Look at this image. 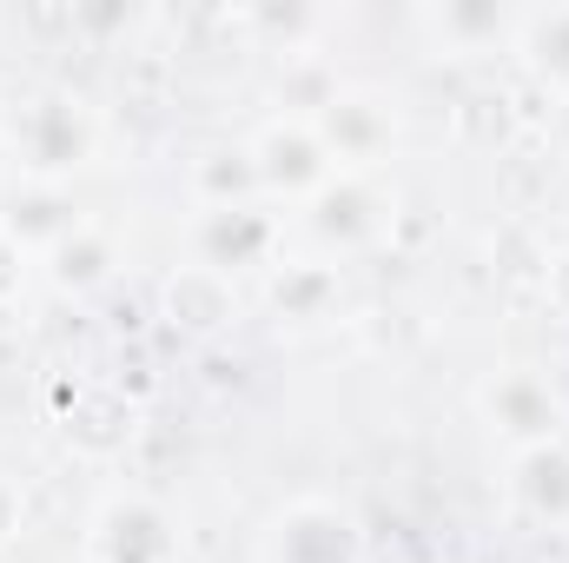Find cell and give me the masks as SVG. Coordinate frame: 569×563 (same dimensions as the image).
I'll use <instances>...</instances> for the list:
<instances>
[{"label":"cell","instance_id":"obj_1","mask_svg":"<svg viewBox=\"0 0 569 563\" xmlns=\"http://www.w3.org/2000/svg\"><path fill=\"white\" fill-rule=\"evenodd\" d=\"M0 152L20 166V179L73 186V172H87L100 152V113L67 87H40L0 107Z\"/></svg>","mask_w":569,"mask_h":563},{"label":"cell","instance_id":"obj_2","mask_svg":"<svg viewBox=\"0 0 569 563\" xmlns=\"http://www.w3.org/2000/svg\"><path fill=\"white\" fill-rule=\"evenodd\" d=\"M259 563H365V524L338 497H291L259 531Z\"/></svg>","mask_w":569,"mask_h":563},{"label":"cell","instance_id":"obj_3","mask_svg":"<svg viewBox=\"0 0 569 563\" xmlns=\"http://www.w3.org/2000/svg\"><path fill=\"white\" fill-rule=\"evenodd\" d=\"M391 219H398V206L371 172H338L331 186H318L305 199V233L325 253H365L391 233Z\"/></svg>","mask_w":569,"mask_h":563},{"label":"cell","instance_id":"obj_4","mask_svg":"<svg viewBox=\"0 0 569 563\" xmlns=\"http://www.w3.org/2000/svg\"><path fill=\"white\" fill-rule=\"evenodd\" d=\"M87 563H179V524L146 491H113L87 517Z\"/></svg>","mask_w":569,"mask_h":563},{"label":"cell","instance_id":"obj_5","mask_svg":"<svg viewBox=\"0 0 569 563\" xmlns=\"http://www.w3.org/2000/svg\"><path fill=\"white\" fill-rule=\"evenodd\" d=\"M252 166H259V192L266 199H311L318 186H331L338 179V159L325 152L318 140V127L311 120H291V113H272L252 140Z\"/></svg>","mask_w":569,"mask_h":563},{"label":"cell","instance_id":"obj_6","mask_svg":"<svg viewBox=\"0 0 569 563\" xmlns=\"http://www.w3.org/2000/svg\"><path fill=\"white\" fill-rule=\"evenodd\" d=\"M477 412H483V424H490V437H503L510 451L550 444V437H563V424H569L563 405H557L550 372H537V365H510V372L483 378Z\"/></svg>","mask_w":569,"mask_h":563},{"label":"cell","instance_id":"obj_7","mask_svg":"<svg viewBox=\"0 0 569 563\" xmlns=\"http://www.w3.org/2000/svg\"><path fill=\"white\" fill-rule=\"evenodd\" d=\"M311 127H318L325 152L338 159V172H371V166L398 146V113H391V100L371 93V87H338V100H331Z\"/></svg>","mask_w":569,"mask_h":563},{"label":"cell","instance_id":"obj_8","mask_svg":"<svg viewBox=\"0 0 569 563\" xmlns=\"http://www.w3.org/2000/svg\"><path fill=\"white\" fill-rule=\"evenodd\" d=\"M279 239H284V226L266 213V199L259 206H212V213L192 219V259L226 273V279H239L246 266H272Z\"/></svg>","mask_w":569,"mask_h":563},{"label":"cell","instance_id":"obj_9","mask_svg":"<svg viewBox=\"0 0 569 563\" xmlns=\"http://www.w3.org/2000/svg\"><path fill=\"white\" fill-rule=\"evenodd\" d=\"M87 226L73 186H47V179H13L0 186V239L27 259H47L60 239H73Z\"/></svg>","mask_w":569,"mask_h":563},{"label":"cell","instance_id":"obj_10","mask_svg":"<svg viewBox=\"0 0 569 563\" xmlns=\"http://www.w3.org/2000/svg\"><path fill=\"white\" fill-rule=\"evenodd\" d=\"M159 318L172 332H186V338H219L239 318V279H226V273H212V266L192 259V266L166 273V285H159Z\"/></svg>","mask_w":569,"mask_h":563},{"label":"cell","instance_id":"obj_11","mask_svg":"<svg viewBox=\"0 0 569 563\" xmlns=\"http://www.w3.org/2000/svg\"><path fill=\"white\" fill-rule=\"evenodd\" d=\"M510 504L530 517V524H569V444H530V451H510Z\"/></svg>","mask_w":569,"mask_h":563},{"label":"cell","instance_id":"obj_12","mask_svg":"<svg viewBox=\"0 0 569 563\" xmlns=\"http://www.w3.org/2000/svg\"><path fill=\"white\" fill-rule=\"evenodd\" d=\"M418 27L443 53H510L517 47V7H497V0H443L418 13Z\"/></svg>","mask_w":569,"mask_h":563},{"label":"cell","instance_id":"obj_13","mask_svg":"<svg viewBox=\"0 0 569 563\" xmlns=\"http://www.w3.org/2000/svg\"><path fill=\"white\" fill-rule=\"evenodd\" d=\"M338 298H345V279H338L331 259H279V266H272V312L291 318V325L331 318Z\"/></svg>","mask_w":569,"mask_h":563},{"label":"cell","instance_id":"obj_14","mask_svg":"<svg viewBox=\"0 0 569 563\" xmlns=\"http://www.w3.org/2000/svg\"><path fill=\"white\" fill-rule=\"evenodd\" d=\"M40 266H47V285H53V292H67V298H87V292H100V285L120 273V246H113V239H107V233L87 219V226H80L73 239H60V246H53Z\"/></svg>","mask_w":569,"mask_h":563},{"label":"cell","instance_id":"obj_15","mask_svg":"<svg viewBox=\"0 0 569 563\" xmlns=\"http://www.w3.org/2000/svg\"><path fill=\"white\" fill-rule=\"evenodd\" d=\"M510 53H523V67L543 87L569 93V7H530V13H517V47Z\"/></svg>","mask_w":569,"mask_h":563},{"label":"cell","instance_id":"obj_16","mask_svg":"<svg viewBox=\"0 0 569 563\" xmlns=\"http://www.w3.org/2000/svg\"><path fill=\"white\" fill-rule=\"evenodd\" d=\"M192 199H199V213H212V206H259V199H266V192H259V166H252L246 140L239 146H212V152L192 166Z\"/></svg>","mask_w":569,"mask_h":563},{"label":"cell","instance_id":"obj_17","mask_svg":"<svg viewBox=\"0 0 569 563\" xmlns=\"http://www.w3.org/2000/svg\"><path fill=\"white\" fill-rule=\"evenodd\" d=\"M20 524H27V497H20V484H13V477H0V551L20 537Z\"/></svg>","mask_w":569,"mask_h":563},{"label":"cell","instance_id":"obj_18","mask_svg":"<svg viewBox=\"0 0 569 563\" xmlns=\"http://www.w3.org/2000/svg\"><path fill=\"white\" fill-rule=\"evenodd\" d=\"M543 292H550V305L569 318V246L563 253H550V266H543Z\"/></svg>","mask_w":569,"mask_h":563},{"label":"cell","instance_id":"obj_19","mask_svg":"<svg viewBox=\"0 0 569 563\" xmlns=\"http://www.w3.org/2000/svg\"><path fill=\"white\" fill-rule=\"evenodd\" d=\"M550 140L569 152V93H557V113H550Z\"/></svg>","mask_w":569,"mask_h":563},{"label":"cell","instance_id":"obj_20","mask_svg":"<svg viewBox=\"0 0 569 563\" xmlns=\"http://www.w3.org/2000/svg\"><path fill=\"white\" fill-rule=\"evenodd\" d=\"M550 385H557V405H563V418H569V358L550 365Z\"/></svg>","mask_w":569,"mask_h":563}]
</instances>
